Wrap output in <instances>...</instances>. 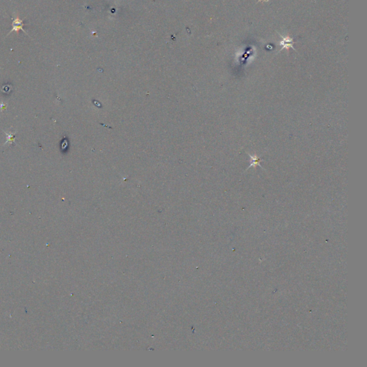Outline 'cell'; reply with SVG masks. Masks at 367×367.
I'll list each match as a JSON object with an SVG mask.
<instances>
[{"instance_id": "1", "label": "cell", "mask_w": 367, "mask_h": 367, "mask_svg": "<svg viewBox=\"0 0 367 367\" xmlns=\"http://www.w3.org/2000/svg\"><path fill=\"white\" fill-rule=\"evenodd\" d=\"M249 156H250V158H251V162H250L251 164H250L249 168H250V167H254V168H255V167H257V166H259V167H260L261 168H262V167H261L260 164V161L262 160L260 159L259 157H257V156H252V155H250V154H249Z\"/></svg>"}, {"instance_id": "2", "label": "cell", "mask_w": 367, "mask_h": 367, "mask_svg": "<svg viewBox=\"0 0 367 367\" xmlns=\"http://www.w3.org/2000/svg\"><path fill=\"white\" fill-rule=\"evenodd\" d=\"M23 26H24V24H12V29H11V31L9 32L8 35L10 34V33L12 32L16 31V32H18L19 30H22L24 32L26 33V32L24 30V29H23ZM27 34V33H26Z\"/></svg>"}]
</instances>
